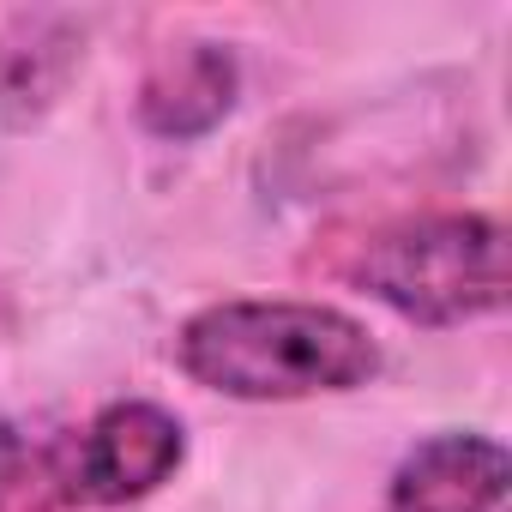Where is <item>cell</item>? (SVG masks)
I'll list each match as a JSON object with an SVG mask.
<instances>
[{
	"label": "cell",
	"mask_w": 512,
	"mask_h": 512,
	"mask_svg": "<svg viewBox=\"0 0 512 512\" xmlns=\"http://www.w3.org/2000/svg\"><path fill=\"white\" fill-rule=\"evenodd\" d=\"M235 103V61L217 43H181L157 55V67L139 85V115L163 139H199L211 133Z\"/></svg>",
	"instance_id": "5"
},
{
	"label": "cell",
	"mask_w": 512,
	"mask_h": 512,
	"mask_svg": "<svg viewBox=\"0 0 512 512\" xmlns=\"http://www.w3.org/2000/svg\"><path fill=\"white\" fill-rule=\"evenodd\" d=\"M187 440H181V422L157 404H115L103 410L79 446L67 452V500H91V506H121V500H139L151 494L157 482L175 476Z\"/></svg>",
	"instance_id": "3"
},
{
	"label": "cell",
	"mask_w": 512,
	"mask_h": 512,
	"mask_svg": "<svg viewBox=\"0 0 512 512\" xmlns=\"http://www.w3.org/2000/svg\"><path fill=\"white\" fill-rule=\"evenodd\" d=\"M356 278L422 326H464L506 302V241L494 217H416L362 241Z\"/></svg>",
	"instance_id": "2"
},
{
	"label": "cell",
	"mask_w": 512,
	"mask_h": 512,
	"mask_svg": "<svg viewBox=\"0 0 512 512\" xmlns=\"http://www.w3.org/2000/svg\"><path fill=\"white\" fill-rule=\"evenodd\" d=\"M181 368L229 398H314L362 386L380 350L320 302H223L181 326Z\"/></svg>",
	"instance_id": "1"
},
{
	"label": "cell",
	"mask_w": 512,
	"mask_h": 512,
	"mask_svg": "<svg viewBox=\"0 0 512 512\" xmlns=\"http://www.w3.org/2000/svg\"><path fill=\"white\" fill-rule=\"evenodd\" d=\"M500 494H506V452L494 440L434 434L398 464L386 512H494Z\"/></svg>",
	"instance_id": "4"
}]
</instances>
